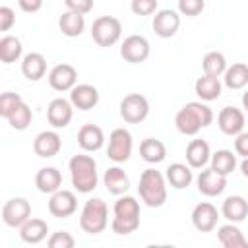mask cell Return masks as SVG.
Listing matches in <instances>:
<instances>
[{
    "mask_svg": "<svg viewBox=\"0 0 248 248\" xmlns=\"http://www.w3.org/2000/svg\"><path fill=\"white\" fill-rule=\"evenodd\" d=\"M211 122H213V110L202 101L186 103L174 116V126L184 136H196L202 128L209 126Z\"/></svg>",
    "mask_w": 248,
    "mask_h": 248,
    "instance_id": "cell-1",
    "label": "cell"
},
{
    "mask_svg": "<svg viewBox=\"0 0 248 248\" xmlns=\"http://www.w3.org/2000/svg\"><path fill=\"white\" fill-rule=\"evenodd\" d=\"M140 227V202L134 196L122 194L112 207L110 229L114 234H132Z\"/></svg>",
    "mask_w": 248,
    "mask_h": 248,
    "instance_id": "cell-2",
    "label": "cell"
},
{
    "mask_svg": "<svg viewBox=\"0 0 248 248\" xmlns=\"http://www.w3.org/2000/svg\"><path fill=\"white\" fill-rule=\"evenodd\" d=\"M72 186L79 194H89L97 188L99 174H97V161L91 155H74L68 163Z\"/></svg>",
    "mask_w": 248,
    "mask_h": 248,
    "instance_id": "cell-3",
    "label": "cell"
},
{
    "mask_svg": "<svg viewBox=\"0 0 248 248\" xmlns=\"http://www.w3.org/2000/svg\"><path fill=\"white\" fill-rule=\"evenodd\" d=\"M140 198L147 207H161L167 202V182L165 176L155 169H145L140 176L138 186Z\"/></svg>",
    "mask_w": 248,
    "mask_h": 248,
    "instance_id": "cell-4",
    "label": "cell"
},
{
    "mask_svg": "<svg viewBox=\"0 0 248 248\" xmlns=\"http://www.w3.org/2000/svg\"><path fill=\"white\" fill-rule=\"evenodd\" d=\"M108 225V207L101 198H91L83 203L79 213V227L87 234H99Z\"/></svg>",
    "mask_w": 248,
    "mask_h": 248,
    "instance_id": "cell-5",
    "label": "cell"
},
{
    "mask_svg": "<svg viewBox=\"0 0 248 248\" xmlns=\"http://www.w3.org/2000/svg\"><path fill=\"white\" fill-rule=\"evenodd\" d=\"M122 35V23L114 16H101L91 25V37L99 46H112Z\"/></svg>",
    "mask_w": 248,
    "mask_h": 248,
    "instance_id": "cell-6",
    "label": "cell"
},
{
    "mask_svg": "<svg viewBox=\"0 0 248 248\" xmlns=\"http://www.w3.org/2000/svg\"><path fill=\"white\" fill-rule=\"evenodd\" d=\"M149 114V101L140 93H130L120 101V116L128 124H140Z\"/></svg>",
    "mask_w": 248,
    "mask_h": 248,
    "instance_id": "cell-7",
    "label": "cell"
},
{
    "mask_svg": "<svg viewBox=\"0 0 248 248\" xmlns=\"http://www.w3.org/2000/svg\"><path fill=\"white\" fill-rule=\"evenodd\" d=\"M132 134L126 128H114L108 136V147H107V155L110 161L114 163H124L130 159L132 155Z\"/></svg>",
    "mask_w": 248,
    "mask_h": 248,
    "instance_id": "cell-8",
    "label": "cell"
},
{
    "mask_svg": "<svg viewBox=\"0 0 248 248\" xmlns=\"http://www.w3.org/2000/svg\"><path fill=\"white\" fill-rule=\"evenodd\" d=\"M151 46L143 35H128L120 45V56L130 64H141L149 58Z\"/></svg>",
    "mask_w": 248,
    "mask_h": 248,
    "instance_id": "cell-9",
    "label": "cell"
},
{
    "mask_svg": "<svg viewBox=\"0 0 248 248\" xmlns=\"http://www.w3.org/2000/svg\"><path fill=\"white\" fill-rule=\"evenodd\" d=\"M29 217H31V203L25 198H12L2 207V221L12 229H19Z\"/></svg>",
    "mask_w": 248,
    "mask_h": 248,
    "instance_id": "cell-10",
    "label": "cell"
},
{
    "mask_svg": "<svg viewBox=\"0 0 248 248\" xmlns=\"http://www.w3.org/2000/svg\"><path fill=\"white\" fill-rule=\"evenodd\" d=\"M78 209V198L72 190H56L54 194H50L48 200V213L52 217L58 219H66L70 215H74Z\"/></svg>",
    "mask_w": 248,
    "mask_h": 248,
    "instance_id": "cell-11",
    "label": "cell"
},
{
    "mask_svg": "<svg viewBox=\"0 0 248 248\" xmlns=\"http://www.w3.org/2000/svg\"><path fill=\"white\" fill-rule=\"evenodd\" d=\"M78 81V70L72 64H56L48 72V85L54 91H72Z\"/></svg>",
    "mask_w": 248,
    "mask_h": 248,
    "instance_id": "cell-12",
    "label": "cell"
},
{
    "mask_svg": "<svg viewBox=\"0 0 248 248\" xmlns=\"http://www.w3.org/2000/svg\"><path fill=\"white\" fill-rule=\"evenodd\" d=\"M74 116V105L72 101H66L62 97L52 99L46 107V120L52 128H66L72 122Z\"/></svg>",
    "mask_w": 248,
    "mask_h": 248,
    "instance_id": "cell-13",
    "label": "cell"
},
{
    "mask_svg": "<svg viewBox=\"0 0 248 248\" xmlns=\"http://www.w3.org/2000/svg\"><path fill=\"white\" fill-rule=\"evenodd\" d=\"M151 25H153V31H155L157 37L170 39L172 35H176L178 27H180V16H178V12L169 10V8L159 10V12H155Z\"/></svg>",
    "mask_w": 248,
    "mask_h": 248,
    "instance_id": "cell-14",
    "label": "cell"
},
{
    "mask_svg": "<svg viewBox=\"0 0 248 248\" xmlns=\"http://www.w3.org/2000/svg\"><path fill=\"white\" fill-rule=\"evenodd\" d=\"M244 124H246L244 112L236 107H225L217 114V126L227 136H238L244 130Z\"/></svg>",
    "mask_w": 248,
    "mask_h": 248,
    "instance_id": "cell-15",
    "label": "cell"
},
{
    "mask_svg": "<svg viewBox=\"0 0 248 248\" xmlns=\"http://www.w3.org/2000/svg\"><path fill=\"white\" fill-rule=\"evenodd\" d=\"M217 221H219V211L209 202H202L192 209V225L200 232H211L217 227Z\"/></svg>",
    "mask_w": 248,
    "mask_h": 248,
    "instance_id": "cell-16",
    "label": "cell"
},
{
    "mask_svg": "<svg viewBox=\"0 0 248 248\" xmlns=\"http://www.w3.org/2000/svg\"><path fill=\"white\" fill-rule=\"evenodd\" d=\"M196 184H198V190L200 194L207 196V198H215L219 194H223V190L227 188V176L215 172L211 167L202 170L196 178Z\"/></svg>",
    "mask_w": 248,
    "mask_h": 248,
    "instance_id": "cell-17",
    "label": "cell"
},
{
    "mask_svg": "<svg viewBox=\"0 0 248 248\" xmlns=\"http://www.w3.org/2000/svg\"><path fill=\"white\" fill-rule=\"evenodd\" d=\"M60 149H62V140L54 130H45V132L37 134L33 140V151H35V155H39L43 159L58 155Z\"/></svg>",
    "mask_w": 248,
    "mask_h": 248,
    "instance_id": "cell-18",
    "label": "cell"
},
{
    "mask_svg": "<svg viewBox=\"0 0 248 248\" xmlns=\"http://www.w3.org/2000/svg\"><path fill=\"white\" fill-rule=\"evenodd\" d=\"M70 101L78 110H91L99 103V91L89 83H79L70 91Z\"/></svg>",
    "mask_w": 248,
    "mask_h": 248,
    "instance_id": "cell-19",
    "label": "cell"
},
{
    "mask_svg": "<svg viewBox=\"0 0 248 248\" xmlns=\"http://www.w3.org/2000/svg\"><path fill=\"white\" fill-rule=\"evenodd\" d=\"M78 145L83 151H87V153L99 151L105 145V134H103V130L97 124H83L79 128V132H78Z\"/></svg>",
    "mask_w": 248,
    "mask_h": 248,
    "instance_id": "cell-20",
    "label": "cell"
},
{
    "mask_svg": "<svg viewBox=\"0 0 248 248\" xmlns=\"http://www.w3.org/2000/svg\"><path fill=\"white\" fill-rule=\"evenodd\" d=\"M35 186L43 194H54L62 186V172L54 167H43L35 174Z\"/></svg>",
    "mask_w": 248,
    "mask_h": 248,
    "instance_id": "cell-21",
    "label": "cell"
},
{
    "mask_svg": "<svg viewBox=\"0 0 248 248\" xmlns=\"http://www.w3.org/2000/svg\"><path fill=\"white\" fill-rule=\"evenodd\" d=\"M103 184L112 196H122L130 190V178L120 167H110L103 174Z\"/></svg>",
    "mask_w": 248,
    "mask_h": 248,
    "instance_id": "cell-22",
    "label": "cell"
},
{
    "mask_svg": "<svg viewBox=\"0 0 248 248\" xmlns=\"http://www.w3.org/2000/svg\"><path fill=\"white\" fill-rule=\"evenodd\" d=\"M48 232V225L43 219L37 217H29L21 227H19V236L25 244H39L46 238Z\"/></svg>",
    "mask_w": 248,
    "mask_h": 248,
    "instance_id": "cell-23",
    "label": "cell"
},
{
    "mask_svg": "<svg viewBox=\"0 0 248 248\" xmlns=\"http://www.w3.org/2000/svg\"><path fill=\"white\" fill-rule=\"evenodd\" d=\"M211 159V149L205 140H192L186 147V163L192 169H203Z\"/></svg>",
    "mask_w": 248,
    "mask_h": 248,
    "instance_id": "cell-24",
    "label": "cell"
},
{
    "mask_svg": "<svg viewBox=\"0 0 248 248\" xmlns=\"http://www.w3.org/2000/svg\"><path fill=\"white\" fill-rule=\"evenodd\" d=\"M221 213L229 223H240L248 217V202L242 196H229L221 205Z\"/></svg>",
    "mask_w": 248,
    "mask_h": 248,
    "instance_id": "cell-25",
    "label": "cell"
},
{
    "mask_svg": "<svg viewBox=\"0 0 248 248\" xmlns=\"http://www.w3.org/2000/svg\"><path fill=\"white\" fill-rule=\"evenodd\" d=\"M46 72V58L41 52H29L21 60V74L29 81H39Z\"/></svg>",
    "mask_w": 248,
    "mask_h": 248,
    "instance_id": "cell-26",
    "label": "cell"
},
{
    "mask_svg": "<svg viewBox=\"0 0 248 248\" xmlns=\"http://www.w3.org/2000/svg\"><path fill=\"white\" fill-rule=\"evenodd\" d=\"M217 238L225 248H248V238L234 223L221 225L217 229Z\"/></svg>",
    "mask_w": 248,
    "mask_h": 248,
    "instance_id": "cell-27",
    "label": "cell"
},
{
    "mask_svg": "<svg viewBox=\"0 0 248 248\" xmlns=\"http://www.w3.org/2000/svg\"><path fill=\"white\" fill-rule=\"evenodd\" d=\"M221 89H223V85H221L219 78H213V76H207V74H203L202 78H198L196 83H194L196 95L202 101H205V103L219 99L221 97Z\"/></svg>",
    "mask_w": 248,
    "mask_h": 248,
    "instance_id": "cell-28",
    "label": "cell"
},
{
    "mask_svg": "<svg viewBox=\"0 0 248 248\" xmlns=\"http://www.w3.org/2000/svg\"><path fill=\"white\" fill-rule=\"evenodd\" d=\"M167 180L174 190H184L192 184L194 174H192V167L184 165V163H172L167 167Z\"/></svg>",
    "mask_w": 248,
    "mask_h": 248,
    "instance_id": "cell-29",
    "label": "cell"
},
{
    "mask_svg": "<svg viewBox=\"0 0 248 248\" xmlns=\"http://www.w3.org/2000/svg\"><path fill=\"white\" fill-rule=\"evenodd\" d=\"M140 155L145 163H151V165H157L161 161H165L167 157V147L161 140H155V138H145L141 143H140Z\"/></svg>",
    "mask_w": 248,
    "mask_h": 248,
    "instance_id": "cell-30",
    "label": "cell"
},
{
    "mask_svg": "<svg viewBox=\"0 0 248 248\" xmlns=\"http://www.w3.org/2000/svg\"><path fill=\"white\" fill-rule=\"evenodd\" d=\"M58 27L66 37H79L85 29V17L83 14L66 10L58 19Z\"/></svg>",
    "mask_w": 248,
    "mask_h": 248,
    "instance_id": "cell-31",
    "label": "cell"
},
{
    "mask_svg": "<svg viewBox=\"0 0 248 248\" xmlns=\"http://www.w3.org/2000/svg\"><path fill=\"white\" fill-rule=\"evenodd\" d=\"M223 76V81L229 89H242L248 85V64L234 62L232 66H227Z\"/></svg>",
    "mask_w": 248,
    "mask_h": 248,
    "instance_id": "cell-32",
    "label": "cell"
},
{
    "mask_svg": "<svg viewBox=\"0 0 248 248\" xmlns=\"http://www.w3.org/2000/svg\"><path fill=\"white\" fill-rule=\"evenodd\" d=\"M209 167L215 170V172H219V174H223V176H229L234 169H236V155L231 151V149H219V151H215L213 155H211V159H209Z\"/></svg>",
    "mask_w": 248,
    "mask_h": 248,
    "instance_id": "cell-33",
    "label": "cell"
},
{
    "mask_svg": "<svg viewBox=\"0 0 248 248\" xmlns=\"http://www.w3.org/2000/svg\"><path fill=\"white\" fill-rule=\"evenodd\" d=\"M21 52H23V46H21V41L14 35H4L0 39V60L4 64H12V62H17L21 58Z\"/></svg>",
    "mask_w": 248,
    "mask_h": 248,
    "instance_id": "cell-34",
    "label": "cell"
},
{
    "mask_svg": "<svg viewBox=\"0 0 248 248\" xmlns=\"http://www.w3.org/2000/svg\"><path fill=\"white\" fill-rule=\"evenodd\" d=\"M202 68H203V74L207 76H213V78H219L225 74L227 70V58L223 52H217V50H211L203 56L202 60Z\"/></svg>",
    "mask_w": 248,
    "mask_h": 248,
    "instance_id": "cell-35",
    "label": "cell"
},
{
    "mask_svg": "<svg viewBox=\"0 0 248 248\" xmlns=\"http://www.w3.org/2000/svg\"><path fill=\"white\" fill-rule=\"evenodd\" d=\"M6 120L10 122V126H12L14 130H25V128L31 124V120H33V112H31V108L21 101V103L16 107V110H14Z\"/></svg>",
    "mask_w": 248,
    "mask_h": 248,
    "instance_id": "cell-36",
    "label": "cell"
},
{
    "mask_svg": "<svg viewBox=\"0 0 248 248\" xmlns=\"http://www.w3.org/2000/svg\"><path fill=\"white\" fill-rule=\"evenodd\" d=\"M21 101H23V99H21L17 93H14V91L2 93V95H0V116L8 118V116L16 110V107H17Z\"/></svg>",
    "mask_w": 248,
    "mask_h": 248,
    "instance_id": "cell-37",
    "label": "cell"
},
{
    "mask_svg": "<svg viewBox=\"0 0 248 248\" xmlns=\"http://www.w3.org/2000/svg\"><path fill=\"white\" fill-rule=\"evenodd\" d=\"M46 244L50 248H74L76 246V238L68 231H58V232H52L48 236Z\"/></svg>",
    "mask_w": 248,
    "mask_h": 248,
    "instance_id": "cell-38",
    "label": "cell"
},
{
    "mask_svg": "<svg viewBox=\"0 0 248 248\" xmlns=\"http://www.w3.org/2000/svg\"><path fill=\"white\" fill-rule=\"evenodd\" d=\"M205 0H178V12L188 17H196L203 12Z\"/></svg>",
    "mask_w": 248,
    "mask_h": 248,
    "instance_id": "cell-39",
    "label": "cell"
},
{
    "mask_svg": "<svg viewBox=\"0 0 248 248\" xmlns=\"http://www.w3.org/2000/svg\"><path fill=\"white\" fill-rule=\"evenodd\" d=\"M130 10L136 16H151L157 12V0H132Z\"/></svg>",
    "mask_w": 248,
    "mask_h": 248,
    "instance_id": "cell-40",
    "label": "cell"
},
{
    "mask_svg": "<svg viewBox=\"0 0 248 248\" xmlns=\"http://www.w3.org/2000/svg\"><path fill=\"white\" fill-rule=\"evenodd\" d=\"M66 10L78 12V14H89L93 10V0H64Z\"/></svg>",
    "mask_w": 248,
    "mask_h": 248,
    "instance_id": "cell-41",
    "label": "cell"
},
{
    "mask_svg": "<svg viewBox=\"0 0 248 248\" xmlns=\"http://www.w3.org/2000/svg\"><path fill=\"white\" fill-rule=\"evenodd\" d=\"M14 23H16V12L10 6H2L0 8V31H10Z\"/></svg>",
    "mask_w": 248,
    "mask_h": 248,
    "instance_id": "cell-42",
    "label": "cell"
},
{
    "mask_svg": "<svg viewBox=\"0 0 248 248\" xmlns=\"http://www.w3.org/2000/svg\"><path fill=\"white\" fill-rule=\"evenodd\" d=\"M234 153L240 155L242 159L248 157V132H240L234 140Z\"/></svg>",
    "mask_w": 248,
    "mask_h": 248,
    "instance_id": "cell-43",
    "label": "cell"
},
{
    "mask_svg": "<svg viewBox=\"0 0 248 248\" xmlns=\"http://www.w3.org/2000/svg\"><path fill=\"white\" fill-rule=\"evenodd\" d=\"M43 2L45 0H17V6L25 12V14H35L43 8Z\"/></svg>",
    "mask_w": 248,
    "mask_h": 248,
    "instance_id": "cell-44",
    "label": "cell"
},
{
    "mask_svg": "<svg viewBox=\"0 0 248 248\" xmlns=\"http://www.w3.org/2000/svg\"><path fill=\"white\" fill-rule=\"evenodd\" d=\"M240 172L248 178V157H244V159H242V163H240Z\"/></svg>",
    "mask_w": 248,
    "mask_h": 248,
    "instance_id": "cell-45",
    "label": "cell"
},
{
    "mask_svg": "<svg viewBox=\"0 0 248 248\" xmlns=\"http://www.w3.org/2000/svg\"><path fill=\"white\" fill-rule=\"evenodd\" d=\"M242 107H244V108L248 110V89H246V91L242 93Z\"/></svg>",
    "mask_w": 248,
    "mask_h": 248,
    "instance_id": "cell-46",
    "label": "cell"
}]
</instances>
